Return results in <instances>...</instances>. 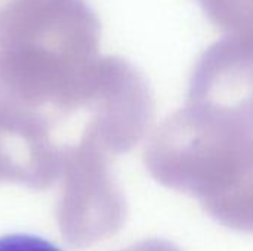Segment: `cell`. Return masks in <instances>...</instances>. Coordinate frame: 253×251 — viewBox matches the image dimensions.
<instances>
[{
  "label": "cell",
  "instance_id": "6da1fadb",
  "mask_svg": "<svg viewBox=\"0 0 253 251\" xmlns=\"http://www.w3.org/2000/svg\"><path fill=\"white\" fill-rule=\"evenodd\" d=\"M144 163L159 183L197 200L215 222L253 234V129L218 126L184 108L162 123Z\"/></svg>",
  "mask_w": 253,
  "mask_h": 251
},
{
  "label": "cell",
  "instance_id": "7a4b0ae2",
  "mask_svg": "<svg viewBox=\"0 0 253 251\" xmlns=\"http://www.w3.org/2000/svg\"><path fill=\"white\" fill-rule=\"evenodd\" d=\"M110 157L84 136L67 154L56 220L65 241L76 249L107 240L125 225L127 203Z\"/></svg>",
  "mask_w": 253,
  "mask_h": 251
},
{
  "label": "cell",
  "instance_id": "3957f363",
  "mask_svg": "<svg viewBox=\"0 0 253 251\" xmlns=\"http://www.w3.org/2000/svg\"><path fill=\"white\" fill-rule=\"evenodd\" d=\"M185 108L218 126L253 129V40L216 46L200 59Z\"/></svg>",
  "mask_w": 253,
  "mask_h": 251
},
{
  "label": "cell",
  "instance_id": "277c9868",
  "mask_svg": "<svg viewBox=\"0 0 253 251\" xmlns=\"http://www.w3.org/2000/svg\"><path fill=\"white\" fill-rule=\"evenodd\" d=\"M0 251H62L34 235H7L0 238Z\"/></svg>",
  "mask_w": 253,
  "mask_h": 251
},
{
  "label": "cell",
  "instance_id": "5b68a950",
  "mask_svg": "<svg viewBox=\"0 0 253 251\" xmlns=\"http://www.w3.org/2000/svg\"><path fill=\"white\" fill-rule=\"evenodd\" d=\"M120 251H181L179 247H176L173 243L162 240V238H151V240H144L139 241L127 249H123Z\"/></svg>",
  "mask_w": 253,
  "mask_h": 251
}]
</instances>
